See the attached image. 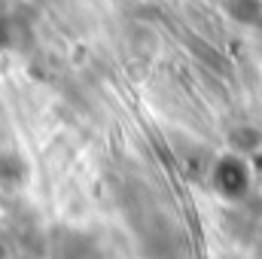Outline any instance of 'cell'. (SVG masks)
Segmentation results:
<instances>
[{"label":"cell","instance_id":"obj_1","mask_svg":"<svg viewBox=\"0 0 262 259\" xmlns=\"http://www.w3.org/2000/svg\"><path fill=\"white\" fill-rule=\"evenodd\" d=\"M95 253V241L82 232L61 229L52 238V259H89Z\"/></svg>","mask_w":262,"mask_h":259},{"label":"cell","instance_id":"obj_4","mask_svg":"<svg viewBox=\"0 0 262 259\" xmlns=\"http://www.w3.org/2000/svg\"><path fill=\"white\" fill-rule=\"evenodd\" d=\"M6 256V244H3V238H0V259Z\"/></svg>","mask_w":262,"mask_h":259},{"label":"cell","instance_id":"obj_2","mask_svg":"<svg viewBox=\"0 0 262 259\" xmlns=\"http://www.w3.org/2000/svg\"><path fill=\"white\" fill-rule=\"evenodd\" d=\"M28 174H31V168H28V159L21 153L0 149V189H6V192L21 189L28 183Z\"/></svg>","mask_w":262,"mask_h":259},{"label":"cell","instance_id":"obj_3","mask_svg":"<svg viewBox=\"0 0 262 259\" xmlns=\"http://www.w3.org/2000/svg\"><path fill=\"white\" fill-rule=\"evenodd\" d=\"M6 43H9V31H6V25L0 21V49H3Z\"/></svg>","mask_w":262,"mask_h":259}]
</instances>
